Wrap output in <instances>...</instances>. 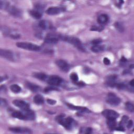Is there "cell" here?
<instances>
[{
    "mask_svg": "<svg viewBox=\"0 0 134 134\" xmlns=\"http://www.w3.org/2000/svg\"><path fill=\"white\" fill-rule=\"evenodd\" d=\"M34 101L36 104H38V105H40V104H42L43 103L44 99L41 95L38 94L34 97Z\"/></svg>",
    "mask_w": 134,
    "mask_h": 134,
    "instance_id": "23",
    "label": "cell"
},
{
    "mask_svg": "<svg viewBox=\"0 0 134 134\" xmlns=\"http://www.w3.org/2000/svg\"><path fill=\"white\" fill-rule=\"evenodd\" d=\"M125 108L126 109L130 112H133L134 111V107L133 104L130 102H127L125 104Z\"/></svg>",
    "mask_w": 134,
    "mask_h": 134,
    "instance_id": "27",
    "label": "cell"
},
{
    "mask_svg": "<svg viewBox=\"0 0 134 134\" xmlns=\"http://www.w3.org/2000/svg\"><path fill=\"white\" fill-rule=\"evenodd\" d=\"M102 114L108 120H116L119 116V114L115 111L110 110H105L102 112Z\"/></svg>",
    "mask_w": 134,
    "mask_h": 134,
    "instance_id": "5",
    "label": "cell"
},
{
    "mask_svg": "<svg viewBox=\"0 0 134 134\" xmlns=\"http://www.w3.org/2000/svg\"><path fill=\"white\" fill-rule=\"evenodd\" d=\"M129 84H130V85L132 87H133V86H134V82H133V79H132L130 82H129Z\"/></svg>",
    "mask_w": 134,
    "mask_h": 134,
    "instance_id": "40",
    "label": "cell"
},
{
    "mask_svg": "<svg viewBox=\"0 0 134 134\" xmlns=\"http://www.w3.org/2000/svg\"><path fill=\"white\" fill-rule=\"evenodd\" d=\"M13 103L14 104V105H15L16 106L20 109H22V110L28 109L29 108V104L22 100H14L13 102Z\"/></svg>",
    "mask_w": 134,
    "mask_h": 134,
    "instance_id": "8",
    "label": "cell"
},
{
    "mask_svg": "<svg viewBox=\"0 0 134 134\" xmlns=\"http://www.w3.org/2000/svg\"><path fill=\"white\" fill-rule=\"evenodd\" d=\"M0 56L10 61H14V56L13 52L8 50L1 49L0 50Z\"/></svg>",
    "mask_w": 134,
    "mask_h": 134,
    "instance_id": "7",
    "label": "cell"
},
{
    "mask_svg": "<svg viewBox=\"0 0 134 134\" xmlns=\"http://www.w3.org/2000/svg\"><path fill=\"white\" fill-rule=\"evenodd\" d=\"M109 21V17L106 14H102L99 16L97 22L100 25H104L108 23Z\"/></svg>",
    "mask_w": 134,
    "mask_h": 134,
    "instance_id": "16",
    "label": "cell"
},
{
    "mask_svg": "<svg viewBox=\"0 0 134 134\" xmlns=\"http://www.w3.org/2000/svg\"><path fill=\"white\" fill-rule=\"evenodd\" d=\"M57 122L64 126L67 129H71L73 125L74 121L73 119L70 117L65 118L63 116L60 115L57 117Z\"/></svg>",
    "mask_w": 134,
    "mask_h": 134,
    "instance_id": "1",
    "label": "cell"
},
{
    "mask_svg": "<svg viewBox=\"0 0 134 134\" xmlns=\"http://www.w3.org/2000/svg\"><path fill=\"white\" fill-rule=\"evenodd\" d=\"M47 102L48 104H50V105H54L56 103V101L55 100H51V99H48Z\"/></svg>",
    "mask_w": 134,
    "mask_h": 134,
    "instance_id": "38",
    "label": "cell"
},
{
    "mask_svg": "<svg viewBox=\"0 0 134 134\" xmlns=\"http://www.w3.org/2000/svg\"><path fill=\"white\" fill-rule=\"evenodd\" d=\"M103 47L100 45H94L91 48V50L94 52H100L103 51Z\"/></svg>",
    "mask_w": 134,
    "mask_h": 134,
    "instance_id": "26",
    "label": "cell"
},
{
    "mask_svg": "<svg viewBox=\"0 0 134 134\" xmlns=\"http://www.w3.org/2000/svg\"><path fill=\"white\" fill-rule=\"evenodd\" d=\"M39 27L42 29H48L50 27V24L46 21H41L39 23Z\"/></svg>",
    "mask_w": 134,
    "mask_h": 134,
    "instance_id": "21",
    "label": "cell"
},
{
    "mask_svg": "<svg viewBox=\"0 0 134 134\" xmlns=\"http://www.w3.org/2000/svg\"><path fill=\"white\" fill-rule=\"evenodd\" d=\"M59 39H61L63 41H67L70 43L73 44L80 50H83V47L82 46L81 41L76 37L67 36H59Z\"/></svg>",
    "mask_w": 134,
    "mask_h": 134,
    "instance_id": "2",
    "label": "cell"
},
{
    "mask_svg": "<svg viewBox=\"0 0 134 134\" xmlns=\"http://www.w3.org/2000/svg\"><path fill=\"white\" fill-rule=\"evenodd\" d=\"M10 88H11V91L15 93H20L21 91V87L17 84L12 85L10 86Z\"/></svg>",
    "mask_w": 134,
    "mask_h": 134,
    "instance_id": "24",
    "label": "cell"
},
{
    "mask_svg": "<svg viewBox=\"0 0 134 134\" xmlns=\"http://www.w3.org/2000/svg\"><path fill=\"white\" fill-rule=\"evenodd\" d=\"M16 46L20 48L27 49L31 51H39L40 48L38 45H36L35 44L31 43H27V42H18L16 43Z\"/></svg>",
    "mask_w": 134,
    "mask_h": 134,
    "instance_id": "3",
    "label": "cell"
},
{
    "mask_svg": "<svg viewBox=\"0 0 134 134\" xmlns=\"http://www.w3.org/2000/svg\"><path fill=\"white\" fill-rule=\"evenodd\" d=\"M1 105L2 106H5L7 105V102L5 100L3 99H1Z\"/></svg>",
    "mask_w": 134,
    "mask_h": 134,
    "instance_id": "37",
    "label": "cell"
},
{
    "mask_svg": "<svg viewBox=\"0 0 134 134\" xmlns=\"http://www.w3.org/2000/svg\"><path fill=\"white\" fill-rule=\"evenodd\" d=\"M7 10L11 14L14 16L19 17L21 16V12L20 10L15 7L9 6V7L7 8Z\"/></svg>",
    "mask_w": 134,
    "mask_h": 134,
    "instance_id": "14",
    "label": "cell"
},
{
    "mask_svg": "<svg viewBox=\"0 0 134 134\" xmlns=\"http://www.w3.org/2000/svg\"><path fill=\"white\" fill-rule=\"evenodd\" d=\"M23 113L25 116V120H33L35 118V115L32 111L30 110L29 109L26 110H23Z\"/></svg>",
    "mask_w": 134,
    "mask_h": 134,
    "instance_id": "11",
    "label": "cell"
},
{
    "mask_svg": "<svg viewBox=\"0 0 134 134\" xmlns=\"http://www.w3.org/2000/svg\"><path fill=\"white\" fill-rule=\"evenodd\" d=\"M35 78L40 80H42V81H46L47 79L48 78V76H47L46 74H44V73H36L34 74V76Z\"/></svg>",
    "mask_w": 134,
    "mask_h": 134,
    "instance_id": "22",
    "label": "cell"
},
{
    "mask_svg": "<svg viewBox=\"0 0 134 134\" xmlns=\"http://www.w3.org/2000/svg\"><path fill=\"white\" fill-rule=\"evenodd\" d=\"M59 40V35L49 34L44 39V42L49 44L56 43Z\"/></svg>",
    "mask_w": 134,
    "mask_h": 134,
    "instance_id": "10",
    "label": "cell"
},
{
    "mask_svg": "<svg viewBox=\"0 0 134 134\" xmlns=\"http://www.w3.org/2000/svg\"><path fill=\"white\" fill-rule=\"evenodd\" d=\"M103 29V28L101 26V27H94L92 28H91V31H101Z\"/></svg>",
    "mask_w": 134,
    "mask_h": 134,
    "instance_id": "36",
    "label": "cell"
},
{
    "mask_svg": "<svg viewBox=\"0 0 134 134\" xmlns=\"http://www.w3.org/2000/svg\"><path fill=\"white\" fill-rule=\"evenodd\" d=\"M31 16L36 19H39L42 16V14L40 11L38 10H33L30 12Z\"/></svg>",
    "mask_w": 134,
    "mask_h": 134,
    "instance_id": "20",
    "label": "cell"
},
{
    "mask_svg": "<svg viewBox=\"0 0 134 134\" xmlns=\"http://www.w3.org/2000/svg\"><path fill=\"white\" fill-rule=\"evenodd\" d=\"M102 42V40L100 39H95L93 40L92 41V43L93 44V45H99L100 43H101Z\"/></svg>",
    "mask_w": 134,
    "mask_h": 134,
    "instance_id": "33",
    "label": "cell"
},
{
    "mask_svg": "<svg viewBox=\"0 0 134 134\" xmlns=\"http://www.w3.org/2000/svg\"><path fill=\"white\" fill-rule=\"evenodd\" d=\"M67 105L72 110H77V111L82 112H90V111H89L87 108H85L80 107V106H75L72 105V104H67Z\"/></svg>",
    "mask_w": 134,
    "mask_h": 134,
    "instance_id": "17",
    "label": "cell"
},
{
    "mask_svg": "<svg viewBox=\"0 0 134 134\" xmlns=\"http://www.w3.org/2000/svg\"><path fill=\"white\" fill-rule=\"evenodd\" d=\"M10 130L14 133H32L31 130L27 128L23 127H13L10 128Z\"/></svg>",
    "mask_w": 134,
    "mask_h": 134,
    "instance_id": "9",
    "label": "cell"
},
{
    "mask_svg": "<svg viewBox=\"0 0 134 134\" xmlns=\"http://www.w3.org/2000/svg\"><path fill=\"white\" fill-rule=\"evenodd\" d=\"M116 76H111L108 77L107 79V84L109 86L111 87H114L116 86Z\"/></svg>",
    "mask_w": 134,
    "mask_h": 134,
    "instance_id": "18",
    "label": "cell"
},
{
    "mask_svg": "<svg viewBox=\"0 0 134 134\" xmlns=\"http://www.w3.org/2000/svg\"><path fill=\"white\" fill-rule=\"evenodd\" d=\"M70 79L72 80V81L74 82H77L78 81L79 77L77 73H72V74H70Z\"/></svg>",
    "mask_w": 134,
    "mask_h": 134,
    "instance_id": "30",
    "label": "cell"
},
{
    "mask_svg": "<svg viewBox=\"0 0 134 134\" xmlns=\"http://www.w3.org/2000/svg\"><path fill=\"white\" fill-rule=\"evenodd\" d=\"M103 62L106 65H109L111 63V61L108 58H104L103 59Z\"/></svg>",
    "mask_w": 134,
    "mask_h": 134,
    "instance_id": "35",
    "label": "cell"
},
{
    "mask_svg": "<svg viewBox=\"0 0 134 134\" xmlns=\"http://www.w3.org/2000/svg\"><path fill=\"white\" fill-rule=\"evenodd\" d=\"M12 116L14 117V118H18L19 120H25V116L24 115V114L23 112H20V111H15L12 113Z\"/></svg>",
    "mask_w": 134,
    "mask_h": 134,
    "instance_id": "19",
    "label": "cell"
},
{
    "mask_svg": "<svg viewBox=\"0 0 134 134\" xmlns=\"http://www.w3.org/2000/svg\"><path fill=\"white\" fill-rule=\"evenodd\" d=\"M128 120V117L127 116H123L122 120L121 121V122L120 123V125L123 126V125H125L127 123Z\"/></svg>",
    "mask_w": 134,
    "mask_h": 134,
    "instance_id": "31",
    "label": "cell"
},
{
    "mask_svg": "<svg viewBox=\"0 0 134 134\" xmlns=\"http://www.w3.org/2000/svg\"><path fill=\"white\" fill-rule=\"evenodd\" d=\"M46 82L53 86H58L59 85H60L61 82H62V79L58 76H48Z\"/></svg>",
    "mask_w": 134,
    "mask_h": 134,
    "instance_id": "6",
    "label": "cell"
},
{
    "mask_svg": "<svg viewBox=\"0 0 134 134\" xmlns=\"http://www.w3.org/2000/svg\"><path fill=\"white\" fill-rule=\"evenodd\" d=\"M55 90H56V88H55L54 87H46V88L44 89V92H50L51 91Z\"/></svg>",
    "mask_w": 134,
    "mask_h": 134,
    "instance_id": "34",
    "label": "cell"
},
{
    "mask_svg": "<svg viewBox=\"0 0 134 134\" xmlns=\"http://www.w3.org/2000/svg\"><path fill=\"white\" fill-rule=\"evenodd\" d=\"M84 130H81L80 132L88 134V133H91L92 131V129L91 128H84Z\"/></svg>",
    "mask_w": 134,
    "mask_h": 134,
    "instance_id": "32",
    "label": "cell"
},
{
    "mask_svg": "<svg viewBox=\"0 0 134 134\" xmlns=\"http://www.w3.org/2000/svg\"><path fill=\"white\" fill-rule=\"evenodd\" d=\"M62 8L59 7H49L46 13L50 15H55L58 14L62 11Z\"/></svg>",
    "mask_w": 134,
    "mask_h": 134,
    "instance_id": "13",
    "label": "cell"
},
{
    "mask_svg": "<svg viewBox=\"0 0 134 134\" xmlns=\"http://www.w3.org/2000/svg\"><path fill=\"white\" fill-rule=\"evenodd\" d=\"M115 27L116 28L117 30H118L119 32H123L124 31V27L123 25L120 23L116 22L115 24Z\"/></svg>",
    "mask_w": 134,
    "mask_h": 134,
    "instance_id": "28",
    "label": "cell"
},
{
    "mask_svg": "<svg viewBox=\"0 0 134 134\" xmlns=\"http://www.w3.org/2000/svg\"><path fill=\"white\" fill-rule=\"evenodd\" d=\"M107 124L111 130H114L116 128V122L115 120H108L107 122Z\"/></svg>",
    "mask_w": 134,
    "mask_h": 134,
    "instance_id": "25",
    "label": "cell"
},
{
    "mask_svg": "<svg viewBox=\"0 0 134 134\" xmlns=\"http://www.w3.org/2000/svg\"><path fill=\"white\" fill-rule=\"evenodd\" d=\"M106 102L111 105L116 106L120 104L121 99L116 96L114 94L111 93L108 94Z\"/></svg>",
    "mask_w": 134,
    "mask_h": 134,
    "instance_id": "4",
    "label": "cell"
},
{
    "mask_svg": "<svg viewBox=\"0 0 134 134\" xmlns=\"http://www.w3.org/2000/svg\"><path fill=\"white\" fill-rule=\"evenodd\" d=\"M56 65L59 68H60L62 71H68L70 68V66L68 64L63 60H57L56 61Z\"/></svg>",
    "mask_w": 134,
    "mask_h": 134,
    "instance_id": "12",
    "label": "cell"
},
{
    "mask_svg": "<svg viewBox=\"0 0 134 134\" xmlns=\"http://www.w3.org/2000/svg\"><path fill=\"white\" fill-rule=\"evenodd\" d=\"M133 125V122L131 120L128 121L127 123V127H128V128H130Z\"/></svg>",
    "mask_w": 134,
    "mask_h": 134,
    "instance_id": "39",
    "label": "cell"
},
{
    "mask_svg": "<svg viewBox=\"0 0 134 134\" xmlns=\"http://www.w3.org/2000/svg\"><path fill=\"white\" fill-rule=\"evenodd\" d=\"M26 85L28 89L31 90L33 92H38L40 91V87L33 83L27 82V83H26Z\"/></svg>",
    "mask_w": 134,
    "mask_h": 134,
    "instance_id": "15",
    "label": "cell"
},
{
    "mask_svg": "<svg viewBox=\"0 0 134 134\" xmlns=\"http://www.w3.org/2000/svg\"><path fill=\"white\" fill-rule=\"evenodd\" d=\"M9 7V4L7 2H4L2 1H0V8L1 9H4V10H7V8Z\"/></svg>",
    "mask_w": 134,
    "mask_h": 134,
    "instance_id": "29",
    "label": "cell"
}]
</instances>
